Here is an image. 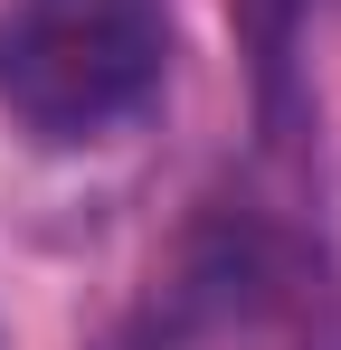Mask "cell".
<instances>
[{"label": "cell", "mask_w": 341, "mask_h": 350, "mask_svg": "<svg viewBox=\"0 0 341 350\" xmlns=\"http://www.w3.org/2000/svg\"><path fill=\"white\" fill-rule=\"evenodd\" d=\"M142 350H323V275L266 228H218L162 284Z\"/></svg>", "instance_id": "obj_2"}, {"label": "cell", "mask_w": 341, "mask_h": 350, "mask_svg": "<svg viewBox=\"0 0 341 350\" xmlns=\"http://www.w3.org/2000/svg\"><path fill=\"white\" fill-rule=\"evenodd\" d=\"M170 76V0H0V114L29 142H105Z\"/></svg>", "instance_id": "obj_1"}]
</instances>
